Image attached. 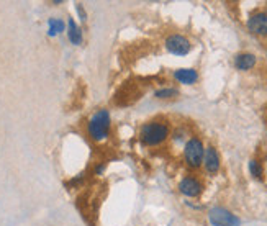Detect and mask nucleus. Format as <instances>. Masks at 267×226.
<instances>
[{"label":"nucleus","instance_id":"obj_13","mask_svg":"<svg viewBox=\"0 0 267 226\" xmlns=\"http://www.w3.org/2000/svg\"><path fill=\"white\" fill-rule=\"evenodd\" d=\"M249 170H251V174L254 175L256 179H262V167H261V164L257 161H251L249 162Z\"/></svg>","mask_w":267,"mask_h":226},{"label":"nucleus","instance_id":"obj_3","mask_svg":"<svg viewBox=\"0 0 267 226\" xmlns=\"http://www.w3.org/2000/svg\"><path fill=\"white\" fill-rule=\"evenodd\" d=\"M203 154H205V149L200 139L192 138L190 141L185 144V161L190 167H198L203 162Z\"/></svg>","mask_w":267,"mask_h":226},{"label":"nucleus","instance_id":"obj_11","mask_svg":"<svg viewBox=\"0 0 267 226\" xmlns=\"http://www.w3.org/2000/svg\"><path fill=\"white\" fill-rule=\"evenodd\" d=\"M67 36H69L71 43L74 44H80V41H82V33H80L79 26L76 25V21L72 18L69 20V23H67Z\"/></svg>","mask_w":267,"mask_h":226},{"label":"nucleus","instance_id":"obj_1","mask_svg":"<svg viewBox=\"0 0 267 226\" xmlns=\"http://www.w3.org/2000/svg\"><path fill=\"white\" fill-rule=\"evenodd\" d=\"M167 136H169V128L162 123H157V121L144 125L141 130V139L144 144H148V146L161 144Z\"/></svg>","mask_w":267,"mask_h":226},{"label":"nucleus","instance_id":"obj_10","mask_svg":"<svg viewBox=\"0 0 267 226\" xmlns=\"http://www.w3.org/2000/svg\"><path fill=\"white\" fill-rule=\"evenodd\" d=\"M174 77L179 80V82H182V84H193L197 80V71H193V69H179V71H175V74H174Z\"/></svg>","mask_w":267,"mask_h":226},{"label":"nucleus","instance_id":"obj_6","mask_svg":"<svg viewBox=\"0 0 267 226\" xmlns=\"http://www.w3.org/2000/svg\"><path fill=\"white\" fill-rule=\"evenodd\" d=\"M248 28L254 35L267 36V13L264 12L254 13V15L248 20Z\"/></svg>","mask_w":267,"mask_h":226},{"label":"nucleus","instance_id":"obj_8","mask_svg":"<svg viewBox=\"0 0 267 226\" xmlns=\"http://www.w3.org/2000/svg\"><path fill=\"white\" fill-rule=\"evenodd\" d=\"M203 162H205V169L210 174H215L220 169V156L215 151V148H207L205 154H203Z\"/></svg>","mask_w":267,"mask_h":226},{"label":"nucleus","instance_id":"obj_2","mask_svg":"<svg viewBox=\"0 0 267 226\" xmlns=\"http://www.w3.org/2000/svg\"><path fill=\"white\" fill-rule=\"evenodd\" d=\"M108 130H110V116H108V112L102 110L95 113L89 123V131L90 134H92V138L100 141V139L107 138Z\"/></svg>","mask_w":267,"mask_h":226},{"label":"nucleus","instance_id":"obj_7","mask_svg":"<svg viewBox=\"0 0 267 226\" xmlns=\"http://www.w3.org/2000/svg\"><path fill=\"white\" fill-rule=\"evenodd\" d=\"M179 188H180V192H182L184 195L197 197V195H200V192H202V184L193 177H185L182 182H180Z\"/></svg>","mask_w":267,"mask_h":226},{"label":"nucleus","instance_id":"obj_4","mask_svg":"<svg viewBox=\"0 0 267 226\" xmlns=\"http://www.w3.org/2000/svg\"><path fill=\"white\" fill-rule=\"evenodd\" d=\"M208 218H210V223L213 226H239V220L234 216L231 211L225 210V208H211L210 213H208Z\"/></svg>","mask_w":267,"mask_h":226},{"label":"nucleus","instance_id":"obj_9","mask_svg":"<svg viewBox=\"0 0 267 226\" xmlns=\"http://www.w3.org/2000/svg\"><path fill=\"white\" fill-rule=\"evenodd\" d=\"M254 64H256V57L249 53L238 54L236 59H234V66H236L239 71H248V69H251Z\"/></svg>","mask_w":267,"mask_h":226},{"label":"nucleus","instance_id":"obj_5","mask_svg":"<svg viewBox=\"0 0 267 226\" xmlns=\"http://www.w3.org/2000/svg\"><path fill=\"white\" fill-rule=\"evenodd\" d=\"M166 48L172 54L184 56V54H187L190 51V41L180 35H172L166 39Z\"/></svg>","mask_w":267,"mask_h":226},{"label":"nucleus","instance_id":"obj_15","mask_svg":"<svg viewBox=\"0 0 267 226\" xmlns=\"http://www.w3.org/2000/svg\"><path fill=\"white\" fill-rule=\"evenodd\" d=\"M266 13H267V12H266Z\"/></svg>","mask_w":267,"mask_h":226},{"label":"nucleus","instance_id":"obj_12","mask_svg":"<svg viewBox=\"0 0 267 226\" xmlns=\"http://www.w3.org/2000/svg\"><path fill=\"white\" fill-rule=\"evenodd\" d=\"M48 25H49V36H56L64 30V23L61 20H57V18H51Z\"/></svg>","mask_w":267,"mask_h":226},{"label":"nucleus","instance_id":"obj_14","mask_svg":"<svg viewBox=\"0 0 267 226\" xmlns=\"http://www.w3.org/2000/svg\"><path fill=\"white\" fill-rule=\"evenodd\" d=\"M177 90H174V89H166V90H159V92H156V97H159V98H169V97H174V95H177Z\"/></svg>","mask_w":267,"mask_h":226}]
</instances>
